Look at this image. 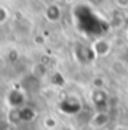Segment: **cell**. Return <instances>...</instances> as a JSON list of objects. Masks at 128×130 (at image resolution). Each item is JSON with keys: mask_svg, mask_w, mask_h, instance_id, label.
I'll return each mask as SVG.
<instances>
[{"mask_svg": "<svg viewBox=\"0 0 128 130\" xmlns=\"http://www.w3.org/2000/svg\"><path fill=\"white\" fill-rule=\"evenodd\" d=\"M127 37H128V30H127Z\"/></svg>", "mask_w": 128, "mask_h": 130, "instance_id": "cell-7", "label": "cell"}, {"mask_svg": "<svg viewBox=\"0 0 128 130\" xmlns=\"http://www.w3.org/2000/svg\"><path fill=\"white\" fill-rule=\"evenodd\" d=\"M46 17L50 21H57L60 18V8L57 6H50L49 8L46 10Z\"/></svg>", "mask_w": 128, "mask_h": 130, "instance_id": "cell-3", "label": "cell"}, {"mask_svg": "<svg viewBox=\"0 0 128 130\" xmlns=\"http://www.w3.org/2000/svg\"><path fill=\"white\" fill-rule=\"evenodd\" d=\"M93 48H94V54L95 55L104 56V55H106L109 52V43L105 41V40H98V41L94 43Z\"/></svg>", "mask_w": 128, "mask_h": 130, "instance_id": "cell-2", "label": "cell"}, {"mask_svg": "<svg viewBox=\"0 0 128 130\" xmlns=\"http://www.w3.org/2000/svg\"><path fill=\"white\" fill-rule=\"evenodd\" d=\"M120 7H128V0H116Z\"/></svg>", "mask_w": 128, "mask_h": 130, "instance_id": "cell-5", "label": "cell"}, {"mask_svg": "<svg viewBox=\"0 0 128 130\" xmlns=\"http://www.w3.org/2000/svg\"><path fill=\"white\" fill-rule=\"evenodd\" d=\"M108 121H109L108 115H106L104 111H98L94 117L91 118V122H90V123H91V126L99 129V127H104V126L108 123Z\"/></svg>", "mask_w": 128, "mask_h": 130, "instance_id": "cell-1", "label": "cell"}, {"mask_svg": "<svg viewBox=\"0 0 128 130\" xmlns=\"http://www.w3.org/2000/svg\"><path fill=\"white\" fill-rule=\"evenodd\" d=\"M125 22H127V25H128V17H127V18H125Z\"/></svg>", "mask_w": 128, "mask_h": 130, "instance_id": "cell-6", "label": "cell"}, {"mask_svg": "<svg viewBox=\"0 0 128 130\" xmlns=\"http://www.w3.org/2000/svg\"><path fill=\"white\" fill-rule=\"evenodd\" d=\"M6 19H7V11H6L4 8H2V7H0V23H3Z\"/></svg>", "mask_w": 128, "mask_h": 130, "instance_id": "cell-4", "label": "cell"}]
</instances>
